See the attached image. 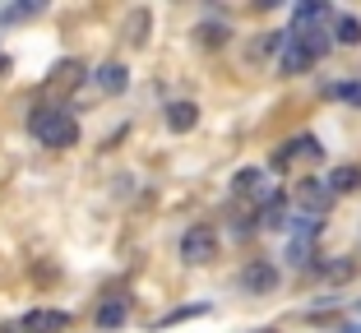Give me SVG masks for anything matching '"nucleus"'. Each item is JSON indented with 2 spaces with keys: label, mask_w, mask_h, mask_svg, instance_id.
Returning <instances> with one entry per match:
<instances>
[{
  "label": "nucleus",
  "mask_w": 361,
  "mask_h": 333,
  "mask_svg": "<svg viewBox=\"0 0 361 333\" xmlns=\"http://www.w3.org/2000/svg\"><path fill=\"white\" fill-rule=\"evenodd\" d=\"M28 130L47 144V149H70V144L79 139V125L70 120V111H61V107H37L28 116Z\"/></svg>",
  "instance_id": "1"
},
{
  "label": "nucleus",
  "mask_w": 361,
  "mask_h": 333,
  "mask_svg": "<svg viewBox=\"0 0 361 333\" xmlns=\"http://www.w3.org/2000/svg\"><path fill=\"white\" fill-rule=\"evenodd\" d=\"M324 51H329L324 32H292V42L283 46V75H306Z\"/></svg>",
  "instance_id": "2"
},
{
  "label": "nucleus",
  "mask_w": 361,
  "mask_h": 333,
  "mask_svg": "<svg viewBox=\"0 0 361 333\" xmlns=\"http://www.w3.org/2000/svg\"><path fill=\"white\" fill-rule=\"evenodd\" d=\"M180 259H185V264H209V259H218V227H209V222L185 227V237H180Z\"/></svg>",
  "instance_id": "3"
},
{
  "label": "nucleus",
  "mask_w": 361,
  "mask_h": 333,
  "mask_svg": "<svg viewBox=\"0 0 361 333\" xmlns=\"http://www.w3.org/2000/svg\"><path fill=\"white\" fill-rule=\"evenodd\" d=\"M315 237H319V222L315 218H297V222H292V237H287V259H292V264H306L310 259V250H315Z\"/></svg>",
  "instance_id": "4"
},
{
  "label": "nucleus",
  "mask_w": 361,
  "mask_h": 333,
  "mask_svg": "<svg viewBox=\"0 0 361 333\" xmlns=\"http://www.w3.org/2000/svg\"><path fill=\"white\" fill-rule=\"evenodd\" d=\"M19 329L23 333H65V329H70V315H65V310H28Z\"/></svg>",
  "instance_id": "5"
},
{
  "label": "nucleus",
  "mask_w": 361,
  "mask_h": 333,
  "mask_svg": "<svg viewBox=\"0 0 361 333\" xmlns=\"http://www.w3.org/2000/svg\"><path fill=\"white\" fill-rule=\"evenodd\" d=\"M292 194H297L301 208H310V218H319L324 208H329V185H324V181H310V176H306V181H297Z\"/></svg>",
  "instance_id": "6"
},
{
  "label": "nucleus",
  "mask_w": 361,
  "mask_h": 333,
  "mask_svg": "<svg viewBox=\"0 0 361 333\" xmlns=\"http://www.w3.org/2000/svg\"><path fill=\"white\" fill-rule=\"evenodd\" d=\"M241 287H250V291H274L278 287V269L269 264V259H255V264L241 273Z\"/></svg>",
  "instance_id": "7"
},
{
  "label": "nucleus",
  "mask_w": 361,
  "mask_h": 333,
  "mask_svg": "<svg viewBox=\"0 0 361 333\" xmlns=\"http://www.w3.org/2000/svg\"><path fill=\"white\" fill-rule=\"evenodd\" d=\"M97 88H102L106 97H121L130 88V70H126V65H116V61L102 65V70H97Z\"/></svg>",
  "instance_id": "8"
},
{
  "label": "nucleus",
  "mask_w": 361,
  "mask_h": 333,
  "mask_svg": "<svg viewBox=\"0 0 361 333\" xmlns=\"http://www.w3.org/2000/svg\"><path fill=\"white\" fill-rule=\"evenodd\" d=\"M232 190L241 194V199H250V194H255V199H269L264 172H259V167H245V172H236V176H232Z\"/></svg>",
  "instance_id": "9"
},
{
  "label": "nucleus",
  "mask_w": 361,
  "mask_h": 333,
  "mask_svg": "<svg viewBox=\"0 0 361 333\" xmlns=\"http://www.w3.org/2000/svg\"><path fill=\"white\" fill-rule=\"evenodd\" d=\"M329 194H352V190H361V167H352V162H343V167H334L329 172Z\"/></svg>",
  "instance_id": "10"
},
{
  "label": "nucleus",
  "mask_w": 361,
  "mask_h": 333,
  "mask_svg": "<svg viewBox=\"0 0 361 333\" xmlns=\"http://www.w3.org/2000/svg\"><path fill=\"white\" fill-rule=\"evenodd\" d=\"M195 120H200V107H195V102H171V107H167V125L176 130V134L195 130Z\"/></svg>",
  "instance_id": "11"
},
{
  "label": "nucleus",
  "mask_w": 361,
  "mask_h": 333,
  "mask_svg": "<svg viewBox=\"0 0 361 333\" xmlns=\"http://www.w3.org/2000/svg\"><path fill=\"white\" fill-rule=\"evenodd\" d=\"M121 324H126V296H111L97 306V329H121Z\"/></svg>",
  "instance_id": "12"
},
{
  "label": "nucleus",
  "mask_w": 361,
  "mask_h": 333,
  "mask_svg": "<svg viewBox=\"0 0 361 333\" xmlns=\"http://www.w3.org/2000/svg\"><path fill=\"white\" fill-rule=\"evenodd\" d=\"M324 14H329V10H324L319 0H306V5H297V10H292V28H297V32H310V23L324 19Z\"/></svg>",
  "instance_id": "13"
},
{
  "label": "nucleus",
  "mask_w": 361,
  "mask_h": 333,
  "mask_svg": "<svg viewBox=\"0 0 361 333\" xmlns=\"http://www.w3.org/2000/svg\"><path fill=\"white\" fill-rule=\"evenodd\" d=\"M144 32H149V10H135L130 14V23H126V42H144Z\"/></svg>",
  "instance_id": "14"
},
{
  "label": "nucleus",
  "mask_w": 361,
  "mask_h": 333,
  "mask_svg": "<svg viewBox=\"0 0 361 333\" xmlns=\"http://www.w3.org/2000/svg\"><path fill=\"white\" fill-rule=\"evenodd\" d=\"M338 42L343 46H357L361 42V23L352 19V14H343V19H338Z\"/></svg>",
  "instance_id": "15"
},
{
  "label": "nucleus",
  "mask_w": 361,
  "mask_h": 333,
  "mask_svg": "<svg viewBox=\"0 0 361 333\" xmlns=\"http://www.w3.org/2000/svg\"><path fill=\"white\" fill-rule=\"evenodd\" d=\"M37 10H42V0H23V5H10L0 19H5V23H19V19H28V14H37Z\"/></svg>",
  "instance_id": "16"
},
{
  "label": "nucleus",
  "mask_w": 361,
  "mask_h": 333,
  "mask_svg": "<svg viewBox=\"0 0 361 333\" xmlns=\"http://www.w3.org/2000/svg\"><path fill=\"white\" fill-rule=\"evenodd\" d=\"M264 227H283V194L264 199Z\"/></svg>",
  "instance_id": "17"
},
{
  "label": "nucleus",
  "mask_w": 361,
  "mask_h": 333,
  "mask_svg": "<svg viewBox=\"0 0 361 333\" xmlns=\"http://www.w3.org/2000/svg\"><path fill=\"white\" fill-rule=\"evenodd\" d=\"M200 42L204 46H223L227 42V28H223V23H218V28H213V23H204V28H200Z\"/></svg>",
  "instance_id": "18"
},
{
  "label": "nucleus",
  "mask_w": 361,
  "mask_h": 333,
  "mask_svg": "<svg viewBox=\"0 0 361 333\" xmlns=\"http://www.w3.org/2000/svg\"><path fill=\"white\" fill-rule=\"evenodd\" d=\"M190 315H204V306H185V310H171L162 324H176V320H190Z\"/></svg>",
  "instance_id": "19"
},
{
  "label": "nucleus",
  "mask_w": 361,
  "mask_h": 333,
  "mask_svg": "<svg viewBox=\"0 0 361 333\" xmlns=\"http://www.w3.org/2000/svg\"><path fill=\"white\" fill-rule=\"evenodd\" d=\"M343 97H348V102H357V107H361V79H357V84H343Z\"/></svg>",
  "instance_id": "20"
},
{
  "label": "nucleus",
  "mask_w": 361,
  "mask_h": 333,
  "mask_svg": "<svg viewBox=\"0 0 361 333\" xmlns=\"http://www.w3.org/2000/svg\"><path fill=\"white\" fill-rule=\"evenodd\" d=\"M5 65H10V61H5V56H0V70H5Z\"/></svg>",
  "instance_id": "21"
}]
</instances>
